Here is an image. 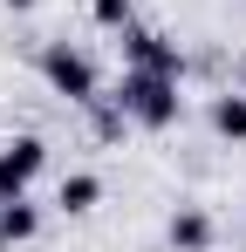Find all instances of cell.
Instances as JSON below:
<instances>
[{
  "label": "cell",
  "mask_w": 246,
  "mask_h": 252,
  "mask_svg": "<svg viewBox=\"0 0 246 252\" xmlns=\"http://www.w3.org/2000/svg\"><path fill=\"white\" fill-rule=\"evenodd\" d=\"M123 109V123L137 129H171L185 116V95H178V75H151V68H123V89L110 95Z\"/></svg>",
  "instance_id": "cell-1"
},
{
  "label": "cell",
  "mask_w": 246,
  "mask_h": 252,
  "mask_svg": "<svg viewBox=\"0 0 246 252\" xmlns=\"http://www.w3.org/2000/svg\"><path fill=\"white\" fill-rule=\"evenodd\" d=\"M41 75H48L55 95H69V102H103V95H96L103 75H96V62H89L76 41H48L41 48Z\"/></svg>",
  "instance_id": "cell-2"
},
{
  "label": "cell",
  "mask_w": 246,
  "mask_h": 252,
  "mask_svg": "<svg viewBox=\"0 0 246 252\" xmlns=\"http://www.w3.org/2000/svg\"><path fill=\"white\" fill-rule=\"evenodd\" d=\"M41 170H48V143H41V136L0 143V205H7V198H28V184H35Z\"/></svg>",
  "instance_id": "cell-3"
},
{
  "label": "cell",
  "mask_w": 246,
  "mask_h": 252,
  "mask_svg": "<svg viewBox=\"0 0 246 252\" xmlns=\"http://www.w3.org/2000/svg\"><path fill=\"white\" fill-rule=\"evenodd\" d=\"M123 55H130V68H151V75H185V55H178V41H164V34H151V28H123Z\"/></svg>",
  "instance_id": "cell-4"
},
{
  "label": "cell",
  "mask_w": 246,
  "mask_h": 252,
  "mask_svg": "<svg viewBox=\"0 0 246 252\" xmlns=\"http://www.w3.org/2000/svg\"><path fill=\"white\" fill-rule=\"evenodd\" d=\"M55 205L69 211V218H82V211H96V205H103V177H96V170H69V177L55 184Z\"/></svg>",
  "instance_id": "cell-5"
},
{
  "label": "cell",
  "mask_w": 246,
  "mask_h": 252,
  "mask_svg": "<svg viewBox=\"0 0 246 252\" xmlns=\"http://www.w3.org/2000/svg\"><path fill=\"white\" fill-rule=\"evenodd\" d=\"M164 239H171V252H205V246H212V218H205L199 205H178Z\"/></svg>",
  "instance_id": "cell-6"
},
{
  "label": "cell",
  "mask_w": 246,
  "mask_h": 252,
  "mask_svg": "<svg viewBox=\"0 0 246 252\" xmlns=\"http://www.w3.org/2000/svg\"><path fill=\"white\" fill-rule=\"evenodd\" d=\"M35 232H41V211L28 205V198H7V205H0V246H28Z\"/></svg>",
  "instance_id": "cell-7"
},
{
  "label": "cell",
  "mask_w": 246,
  "mask_h": 252,
  "mask_svg": "<svg viewBox=\"0 0 246 252\" xmlns=\"http://www.w3.org/2000/svg\"><path fill=\"white\" fill-rule=\"evenodd\" d=\"M212 129H219L226 143H246V95H240V89L212 95Z\"/></svg>",
  "instance_id": "cell-8"
},
{
  "label": "cell",
  "mask_w": 246,
  "mask_h": 252,
  "mask_svg": "<svg viewBox=\"0 0 246 252\" xmlns=\"http://www.w3.org/2000/svg\"><path fill=\"white\" fill-rule=\"evenodd\" d=\"M89 21L110 28V34H123V28L137 21V7H130V0H89Z\"/></svg>",
  "instance_id": "cell-9"
},
{
  "label": "cell",
  "mask_w": 246,
  "mask_h": 252,
  "mask_svg": "<svg viewBox=\"0 0 246 252\" xmlns=\"http://www.w3.org/2000/svg\"><path fill=\"white\" fill-rule=\"evenodd\" d=\"M7 7H35V0H7Z\"/></svg>",
  "instance_id": "cell-10"
}]
</instances>
